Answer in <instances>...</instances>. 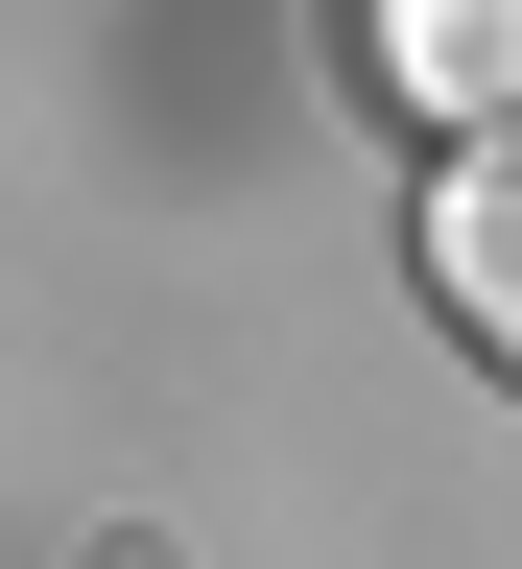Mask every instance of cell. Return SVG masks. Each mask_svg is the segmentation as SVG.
Masks as SVG:
<instances>
[{
    "instance_id": "cell-1",
    "label": "cell",
    "mask_w": 522,
    "mask_h": 569,
    "mask_svg": "<svg viewBox=\"0 0 522 569\" xmlns=\"http://www.w3.org/2000/svg\"><path fill=\"white\" fill-rule=\"evenodd\" d=\"M356 48L427 142H522V0H356Z\"/></svg>"
},
{
    "instance_id": "cell-2",
    "label": "cell",
    "mask_w": 522,
    "mask_h": 569,
    "mask_svg": "<svg viewBox=\"0 0 522 569\" xmlns=\"http://www.w3.org/2000/svg\"><path fill=\"white\" fill-rule=\"evenodd\" d=\"M427 309L522 380V142H452V167H427Z\"/></svg>"
}]
</instances>
